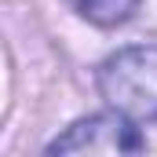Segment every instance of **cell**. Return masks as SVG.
<instances>
[{
    "label": "cell",
    "instance_id": "7a4b0ae2",
    "mask_svg": "<svg viewBox=\"0 0 157 157\" xmlns=\"http://www.w3.org/2000/svg\"><path fill=\"white\" fill-rule=\"evenodd\" d=\"M146 150V139L139 135L135 121L124 113H91V117L73 121L62 135L48 143V154H91V157H121Z\"/></svg>",
    "mask_w": 157,
    "mask_h": 157
},
{
    "label": "cell",
    "instance_id": "3957f363",
    "mask_svg": "<svg viewBox=\"0 0 157 157\" xmlns=\"http://www.w3.org/2000/svg\"><path fill=\"white\" fill-rule=\"evenodd\" d=\"M73 4H77L80 15L88 22H95V26H121V22H128L139 11L143 0H73Z\"/></svg>",
    "mask_w": 157,
    "mask_h": 157
},
{
    "label": "cell",
    "instance_id": "6da1fadb",
    "mask_svg": "<svg viewBox=\"0 0 157 157\" xmlns=\"http://www.w3.org/2000/svg\"><path fill=\"white\" fill-rule=\"evenodd\" d=\"M99 95L135 124H157V44L121 48L99 66Z\"/></svg>",
    "mask_w": 157,
    "mask_h": 157
}]
</instances>
